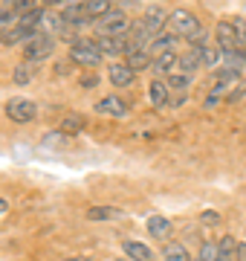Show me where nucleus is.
<instances>
[{
	"instance_id": "obj_1",
	"label": "nucleus",
	"mask_w": 246,
	"mask_h": 261,
	"mask_svg": "<svg viewBox=\"0 0 246 261\" xmlns=\"http://www.w3.org/2000/svg\"><path fill=\"white\" fill-rule=\"evenodd\" d=\"M200 27H203V23H200V18L191 9H174L168 18H165V32L174 35V38H180V41L191 38Z\"/></svg>"
},
{
	"instance_id": "obj_2",
	"label": "nucleus",
	"mask_w": 246,
	"mask_h": 261,
	"mask_svg": "<svg viewBox=\"0 0 246 261\" xmlns=\"http://www.w3.org/2000/svg\"><path fill=\"white\" fill-rule=\"evenodd\" d=\"M128 27H131V20H128L125 9H110L107 15H102V18H99V38L128 35Z\"/></svg>"
},
{
	"instance_id": "obj_3",
	"label": "nucleus",
	"mask_w": 246,
	"mask_h": 261,
	"mask_svg": "<svg viewBox=\"0 0 246 261\" xmlns=\"http://www.w3.org/2000/svg\"><path fill=\"white\" fill-rule=\"evenodd\" d=\"M102 53L96 47V41H81L78 38L76 44H70V61L78 67H99L102 64Z\"/></svg>"
},
{
	"instance_id": "obj_4",
	"label": "nucleus",
	"mask_w": 246,
	"mask_h": 261,
	"mask_svg": "<svg viewBox=\"0 0 246 261\" xmlns=\"http://www.w3.org/2000/svg\"><path fill=\"white\" fill-rule=\"evenodd\" d=\"M6 119H12L15 125H29V122L38 119V105L15 96V99L6 102Z\"/></svg>"
},
{
	"instance_id": "obj_5",
	"label": "nucleus",
	"mask_w": 246,
	"mask_h": 261,
	"mask_svg": "<svg viewBox=\"0 0 246 261\" xmlns=\"http://www.w3.org/2000/svg\"><path fill=\"white\" fill-rule=\"evenodd\" d=\"M55 53V38L52 35H35L32 41H26L23 44V58L26 61H44V58H49Z\"/></svg>"
},
{
	"instance_id": "obj_6",
	"label": "nucleus",
	"mask_w": 246,
	"mask_h": 261,
	"mask_svg": "<svg viewBox=\"0 0 246 261\" xmlns=\"http://www.w3.org/2000/svg\"><path fill=\"white\" fill-rule=\"evenodd\" d=\"M96 113H102V116H113V119H128L131 105L125 102L122 96H102V99L96 102Z\"/></svg>"
},
{
	"instance_id": "obj_7",
	"label": "nucleus",
	"mask_w": 246,
	"mask_h": 261,
	"mask_svg": "<svg viewBox=\"0 0 246 261\" xmlns=\"http://www.w3.org/2000/svg\"><path fill=\"white\" fill-rule=\"evenodd\" d=\"M96 47H99V53L102 56H125L128 49H131V41H128V35H119V38H99L96 41Z\"/></svg>"
},
{
	"instance_id": "obj_8",
	"label": "nucleus",
	"mask_w": 246,
	"mask_h": 261,
	"mask_svg": "<svg viewBox=\"0 0 246 261\" xmlns=\"http://www.w3.org/2000/svg\"><path fill=\"white\" fill-rule=\"evenodd\" d=\"M165 18H168V15L162 12V6H148V9H145V15L139 20H142L145 29L157 38V35H162V29H165Z\"/></svg>"
},
{
	"instance_id": "obj_9",
	"label": "nucleus",
	"mask_w": 246,
	"mask_h": 261,
	"mask_svg": "<svg viewBox=\"0 0 246 261\" xmlns=\"http://www.w3.org/2000/svg\"><path fill=\"white\" fill-rule=\"evenodd\" d=\"M35 35H38L35 29H26V27H15V23H12V27L6 29L3 35H0V44H3V47H15V44H26V41H32V38H35Z\"/></svg>"
},
{
	"instance_id": "obj_10",
	"label": "nucleus",
	"mask_w": 246,
	"mask_h": 261,
	"mask_svg": "<svg viewBox=\"0 0 246 261\" xmlns=\"http://www.w3.org/2000/svg\"><path fill=\"white\" fill-rule=\"evenodd\" d=\"M177 47H180V38L162 32V35H157L151 44H148V56L157 58V56H162V53H177Z\"/></svg>"
},
{
	"instance_id": "obj_11",
	"label": "nucleus",
	"mask_w": 246,
	"mask_h": 261,
	"mask_svg": "<svg viewBox=\"0 0 246 261\" xmlns=\"http://www.w3.org/2000/svg\"><path fill=\"white\" fill-rule=\"evenodd\" d=\"M125 212L119 206H90L87 209V221H96V224H104V221H122Z\"/></svg>"
},
{
	"instance_id": "obj_12",
	"label": "nucleus",
	"mask_w": 246,
	"mask_h": 261,
	"mask_svg": "<svg viewBox=\"0 0 246 261\" xmlns=\"http://www.w3.org/2000/svg\"><path fill=\"white\" fill-rule=\"evenodd\" d=\"M125 67H128L131 73L151 70V56H148V49H128V53H125Z\"/></svg>"
},
{
	"instance_id": "obj_13",
	"label": "nucleus",
	"mask_w": 246,
	"mask_h": 261,
	"mask_svg": "<svg viewBox=\"0 0 246 261\" xmlns=\"http://www.w3.org/2000/svg\"><path fill=\"white\" fill-rule=\"evenodd\" d=\"M107 82L113 87H131L136 82V73H131L125 64H110L107 67Z\"/></svg>"
},
{
	"instance_id": "obj_14",
	"label": "nucleus",
	"mask_w": 246,
	"mask_h": 261,
	"mask_svg": "<svg viewBox=\"0 0 246 261\" xmlns=\"http://www.w3.org/2000/svg\"><path fill=\"white\" fill-rule=\"evenodd\" d=\"M214 35H218V49H220V53H229V49L237 47L235 29H232V20H220L218 29H214Z\"/></svg>"
},
{
	"instance_id": "obj_15",
	"label": "nucleus",
	"mask_w": 246,
	"mask_h": 261,
	"mask_svg": "<svg viewBox=\"0 0 246 261\" xmlns=\"http://www.w3.org/2000/svg\"><path fill=\"white\" fill-rule=\"evenodd\" d=\"M177 53H162V56H157V58H151V70H153V75L157 79H162V75H171V70L177 67Z\"/></svg>"
},
{
	"instance_id": "obj_16",
	"label": "nucleus",
	"mask_w": 246,
	"mask_h": 261,
	"mask_svg": "<svg viewBox=\"0 0 246 261\" xmlns=\"http://www.w3.org/2000/svg\"><path fill=\"white\" fill-rule=\"evenodd\" d=\"M122 252L128 255V258H133V261H151L153 258L151 247L142 244V241H122Z\"/></svg>"
},
{
	"instance_id": "obj_17",
	"label": "nucleus",
	"mask_w": 246,
	"mask_h": 261,
	"mask_svg": "<svg viewBox=\"0 0 246 261\" xmlns=\"http://www.w3.org/2000/svg\"><path fill=\"white\" fill-rule=\"evenodd\" d=\"M148 96H151V105L153 108H165V105L171 102V90L165 87V82L162 79H153L151 87H148Z\"/></svg>"
},
{
	"instance_id": "obj_18",
	"label": "nucleus",
	"mask_w": 246,
	"mask_h": 261,
	"mask_svg": "<svg viewBox=\"0 0 246 261\" xmlns=\"http://www.w3.org/2000/svg\"><path fill=\"white\" fill-rule=\"evenodd\" d=\"M110 9H113L110 0H87V3H81V15H84L87 20L102 18V15H107Z\"/></svg>"
},
{
	"instance_id": "obj_19",
	"label": "nucleus",
	"mask_w": 246,
	"mask_h": 261,
	"mask_svg": "<svg viewBox=\"0 0 246 261\" xmlns=\"http://www.w3.org/2000/svg\"><path fill=\"white\" fill-rule=\"evenodd\" d=\"M87 128V119L81 116V113H67L64 119H61V134H67V137H73V134H81V130Z\"/></svg>"
},
{
	"instance_id": "obj_20",
	"label": "nucleus",
	"mask_w": 246,
	"mask_h": 261,
	"mask_svg": "<svg viewBox=\"0 0 246 261\" xmlns=\"http://www.w3.org/2000/svg\"><path fill=\"white\" fill-rule=\"evenodd\" d=\"M148 235H153V238L171 235V221L165 215H151V218H148Z\"/></svg>"
},
{
	"instance_id": "obj_21",
	"label": "nucleus",
	"mask_w": 246,
	"mask_h": 261,
	"mask_svg": "<svg viewBox=\"0 0 246 261\" xmlns=\"http://www.w3.org/2000/svg\"><path fill=\"white\" fill-rule=\"evenodd\" d=\"M177 67H180V73L182 75H191L194 79V73L200 70V58H197V53L194 49H186L180 58H177Z\"/></svg>"
},
{
	"instance_id": "obj_22",
	"label": "nucleus",
	"mask_w": 246,
	"mask_h": 261,
	"mask_svg": "<svg viewBox=\"0 0 246 261\" xmlns=\"http://www.w3.org/2000/svg\"><path fill=\"white\" fill-rule=\"evenodd\" d=\"M162 258H165V261H191V255H189V250H186L182 244L171 241V244L162 247Z\"/></svg>"
},
{
	"instance_id": "obj_23",
	"label": "nucleus",
	"mask_w": 246,
	"mask_h": 261,
	"mask_svg": "<svg viewBox=\"0 0 246 261\" xmlns=\"http://www.w3.org/2000/svg\"><path fill=\"white\" fill-rule=\"evenodd\" d=\"M194 53H197V58H200V67H206V70L220 64V49L218 47H200V49H194Z\"/></svg>"
},
{
	"instance_id": "obj_24",
	"label": "nucleus",
	"mask_w": 246,
	"mask_h": 261,
	"mask_svg": "<svg viewBox=\"0 0 246 261\" xmlns=\"http://www.w3.org/2000/svg\"><path fill=\"white\" fill-rule=\"evenodd\" d=\"M191 82H194V79H191V75H182V73H171L168 75V82H165V87H177V90H182V93H186V90H189L191 87Z\"/></svg>"
},
{
	"instance_id": "obj_25",
	"label": "nucleus",
	"mask_w": 246,
	"mask_h": 261,
	"mask_svg": "<svg viewBox=\"0 0 246 261\" xmlns=\"http://www.w3.org/2000/svg\"><path fill=\"white\" fill-rule=\"evenodd\" d=\"M70 140H73V137H67L61 130H52V134L44 137V145H47V148H61V145H70Z\"/></svg>"
},
{
	"instance_id": "obj_26",
	"label": "nucleus",
	"mask_w": 246,
	"mask_h": 261,
	"mask_svg": "<svg viewBox=\"0 0 246 261\" xmlns=\"http://www.w3.org/2000/svg\"><path fill=\"white\" fill-rule=\"evenodd\" d=\"M197 261H220V258H218V244H214V241H206V244H203V247H200Z\"/></svg>"
},
{
	"instance_id": "obj_27",
	"label": "nucleus",
	"mask_w": 246,
	"mask_h": 261,
	"mask_svg": "<svg viewBox=\"0 0 246 261\" xmlns=\"http://www.w3.org/2000/svg\"><path fill=\"white\" fill-rule=\"evenodd\" d=\"M15 18H18V15H15L12 9H0V35H3V32L15 23Z\"/></svg>"
},
{
	"instance_id": "obj_28",
	"label": "nucleus",
	"mask_w": 246,
	"mask_h": 261,
	"mask_svg": "<svg viewBox=\"0 0 246 261\" xmlns=\"http://www.w3.org/2000/svg\"><path fill=\"white\" fill-rule=\"evenodd\" d=\"M32 82V73H29V67H15V84H29Z\"/></svg>"
},
{
	"instance_id": "obj_29",
	"label": "nucleus",
	"mask_w": 246,
	"mask_h": 261,
	"mask_svg": "<svg viewBox=\"0 0 246 261\" xmlns=\"http://www.w3.org/2000/svg\"><path fill=\"white\" fill-rule=\"evenodd\" d=\"M203 224H220V215L214 212V209H206V212H203Z\"/></svg>"
},
{
	"instance_id": "obj_30",
	"label": "nucleus",
	"mask_w": 246,
	"mask_h": 261,
	"mask_svg": "<svg viewBox=\"0 0 246 261\" xmlns=\"http://www.w3.org/2000/svg\"><path fill=\"white\" fill-rule=\"evenodd\" d=\"M235 255H237L240 261H246V244H237V247H235Z\"/></svg>"
},
{
	"instance_id": "obj_31",
	"label": "nucleus",
	"mask_w": 246,
	"mask_h": 261,
	"mask_svg": "<svg viewBox=\"0 0 246 261\" xmlns=\"http://www.w3.org/2000/svg\"><path fill=\"white\" fill-rule=\"evenodd\" d=\"M81 84H84V87H96L99 79H96V75H87V79H81Z\"/></svg>"
},
{
	"instance_id": "obj_32",
	"label": "nucleus",
	"mask_w": 246,
	"mask_h": 261,
	"mask_svg": "<svg viewBox=\"0 0 246 261\" xmlns=\"http://www.w3.org/2000/svg\"><path fill=\"white\" fill-rule=\"evenodd\" d=\"M9 212V203H6V200H3V197H0V218H3V215Z\"/></svg>"
},
{
	"instance_id": "obj_33",
	"label": "nucleus",
	"mask_w": 246,
	"mask_h": 261,
	"mask_svg": "<svg viewBox=\"0 0 246 261\" xmlns=\"http://www.w3.org/2000/svg\"><path fill=\"white\" fill-rule=\"evenodd\" d=\"M70 261H87V258H81V255H76V258H70Z\"/></svg>"
}]
</instances>
